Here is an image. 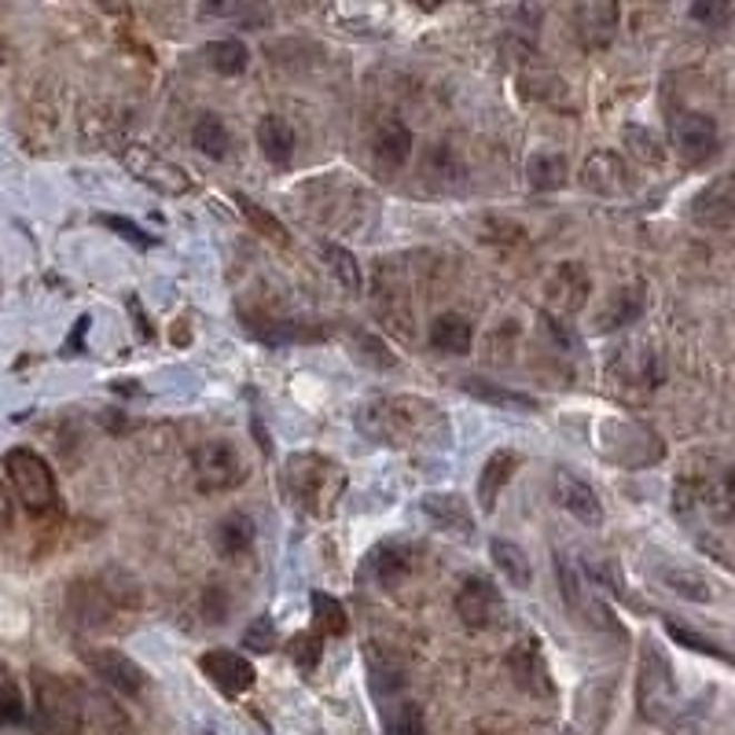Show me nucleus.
<instances>
[{
	"label": "nucleus",
	"instance_id": "nucleus-1",
	"mask_svg": "<svg viewBox=\"0 0 735 735\" xmlns=\"http://www.w3.org/2000/svg\"><path fill=\"white\" fill-rule=\"evenodd\" d=\"M284 493L291 508L312 515V519H328L346 493V471L331 456L295 453L284 467Z\"/></svg>",
	"mask_w": 735,
	"mask_h": 735
},
{
	"label": "nucleus",
	"instance_id": "nucleus-2",
	"mask_svg": "<svg viewBox=\"0 0 735 735\" xmlns=\"http://www.w3.org/2000/svg\"><path fill=\"white\" fill-rule=\"evenodd\" d=\"M636 703H640V714L650 725L666 728V732H688L684 725V706H681V692H677V673H673L666 650L655 640H647L640 647V666H636Z\"/></svg>",
	"mask_w": 735,
	"mask_h": 735
},
{
	"label": "nucleus",
	"instance_id": "nucleus-3",
	"mask_svg": "<svg viewBox=\"0 0 735 735\" xmlns=\"http://www.w3.org/2000/svg\"><path fill=\"white\" fill-rule=\"evenodd\" d=\"M30 692H33V732L38 735H81L86 725V698L67 677H56L48 669L30 673Z\"/></svg>",
	"mask_w": 735,
	"mask_h": 735
},
{
	"label": "nucleus",
	"instance_id": "nucleus-4",
	"mask_svg": "<svg viewBox=\"0 0 735 735\" xmlns=\"http://www.w3.org/2000/svg\"><path fill=\"white\" fill-rule=\"evenodd\" d=\"M360 427L387 445H413L438 430V413L419 397H383L365 405Z\"/></svg>",
	"mask_w": 735,
	"mask_h": 735
},
{
	"label": "nucleus",
	"instance_id": "nucleus-5",
	"mask_svg": "<svg viewBox=\"0 0 735 735\" xmlns=\"http://www.w3.org/2000/svg\"><path fill=\"white\" fill-rule=\"evenodd\" d=\"M556 577H559L563 604L577 622L593 625V629H604V633H622V625L614 622L607 599L599 596V582L588 574V566L582 559L570 556V552H556Z\"/></svg>",
	"mask_w": 735,
	"mask_h": 735
},
{
	"label": "nucleus",
	"instance_id": "nucleus-6",
	"mask_svg": "<svg viewBox=\"0 0 735 735\" xmlns=\"http://www.w3.org/2000/svg\"><path fill=\"white\" fill-rule=\"evenodd\" d=\"M67 614H70V622L86 633H111L129 614V599L122 588H115L111 582L81 577L67 593Z\"/></svg>",
	"mask_w": 735,
	"mask_h": 735
},
{
	"label": "nucleus",
	"instance_id": "nucleus-7",
	"mask_svg": "<svg viewBox=\"0 0 735 735\" xmlns=\"http://www.w3.org/2000/svg\"><path fill=\"white\" fill-rule=\"evenodd\" d=\"M607 383L614 394H622L625 401H644L662 383V360L655 346L647 339H625L618 349H610L607 357Z\"/></svg>",
	"mask_w": 735,
	"mask_h": 735
},
{
	"label": "nucleus",
	"instance_id": "nucleus-8",
	"mask_svg": "<svg viewBox=\"0 0 735 735\" xmlns=\"http://www.w3.org/2000/svg\"><path fill=\"white\" fill-rule=\"evenodd\" d=\"M4 471H8V481L11 489H16V497L22 500V508L30 515H56L59 511V486H56V475L52 467L41 453L33 449H8L4 456Z\"/></svg>",
	"mask_w": 735,
	"mask_h": 735
},
{
	"label": "nucleus",
	"instance_id": "nucleus-9",
	"mask_svg": "<svg viewBox=\"0 0 735 735\" xmlns=\"http://www.w3.org/2000/svg\"><path fill=\"white\" fill-rule=\"evenodd\" d=\"M599 456L618 467H650L666 456V445L647 424L636 419H610L599 427Z\"/></svg>",
	"mask_w": 735,
	"mask_h": 735
},
{
	"label": "nucleus",
	"instance_id": "nucleus-10",
	"mask_svg": "<svg viewBox=\"0 0 735 735\" xmlns=\"http://www.w3.org/2000/svg\"><path fill=\"white\" fill-rule=\"evenodd\" d=\"M191 475L199 493H225L247 478V460L232 441H207L191 453Z\"/></svg>",
	"mask_w": 735,
	"mask_h": 735
},
{
	"label": "nucleus",
	"instance_id": "nucleus-11",
	"mask_svg": "<svg viewBox=\"0 0 735 735\" xmlns=\"http://www.w3.org/2000/svg\"><path fill=\"white\" fill-rule=\"evenodd\" d=\"M588 295H593V276L582 261H563L548 272L545 280V312L548 317H574L588 306Z\"/></svg>",
	"mask_w": 735,
	"mask_h": 735
},
{
	"label": "nucleus",
	"instance_id": "nucleus-12",
	"mask_svg": "<svg viewBox=\"0 0 735 735\" xmlns=\"http://www.w3.org/2000/svg\"><path fill=\"white\" fill-rule=\"evenodd\" d=\"M669 140H673V151H677V159L688 162V166H706L721 151L717 122L709 115H703V111H681L677 118H673Z\"/></svg>",
	"mask_w": 735,
	"mask_h": 735
},
{
	"label": "nucleus",
	"instance_id": "nucleus-13",
	"mask_svg": "<svg viewBox=\"0 0 735 735\" xmlns=\"http://www.w3.org/2000/svg\"><path fill=\"white\" fill-rule=\"evenodd\" d=\"M456 614H460V622L467 629H497L504 622V614H508V604H504L500 588L489 582V577L481 574H471L467 582L460 585V593H456Z\"/></svg>",
	"mask_w": 735,
	"mask_h": 735
},
{
	"label": "nucleus",
	"instance_id": "nucleus-14",
	"mask_svg": "<svg viewBox=\"0 0 735 735\" xmlns=\"http://www.w3.org/2000/svg\"><path fill=\"white\" fill-rule=\"evenodd\" d=\"M122 162H126V170L140 180V185L162 191V196H185V191H191L188 173L180 170L177 162L162 159V155L155 151V148H143V143H129V148L122 151Z\"/></svg>",
	"mask_w": 735,
	"mask_h": 735
},
{
	"label": "nucleus",
	"instance_id": "nucleus-15",
	"mask_svg": "<svg viewBox=\"0 0 735 735\" xmlns=\"http://www.w3.org/2000/svg\"><path fill=\"white\" fill-rule=\"evenodd\" d=\"M81 662L89 666L92 677H100L107 688L118 695H140L143 684H148V673H143L129 655H122L118 647H81Z\"/></svg>",
	"mask_w": 735,
	"mask_h": 735
},
{
	"label": "nucleus",
	"instance_id": "nucleus-16",
	"mask_svg": "<svg viewBox=\"0 0 735 735\" xmlns=\"http://www.w3.org/2000/svg\"><path fill=\"white\" fill-rule=\"evenodd\" d=\"M199 669L207 673V681L213 684L217 692L236 698V695H247L255 688L258 673L250 666L247 655H239V650H228V647H213L207 655L199 658Z\"/></svg>",
	"mask_w": 735,
	"mask_h": 735
},
{
	"label": "nucleus",
	"instance_id": "nucleus-17",
	"mask_svg": "<svg viewBox=\"0 0 735 735\" xmlns=\"http://www.w3.org/2000/svg\"><path fill=\"white\" fill-rule=\"evenodd\" d=\"M582 185L596 196H625L633 188V173H629V162L622 159L618 151H593L582 166Z\"/></svg>",
	"mask_w": 735,
	"mask_h": 735
},
{
	"label": "nucleus",
	"instance_id": "nucleus-18",
	"mask_svg": "<svg viewBox=\"0 0 735 735\" xmlns=\"http://www.w3.org/2000/svg\"><path fill=\"white\" fill-rule=\"evenodd\" d=\"M552 497H556V504L563 511H570L577 523L585 526H604V504H599L596 489L588 486V481H582L577 475L570 471H556V478H552Z\"/></svg>",
	"mask_w": 735,
	"mask_h": 735
},
{
	"label": "nucleus",
	"instance_id": "nucleus-19",
	"mask_svg": "<svg viewBox=\"0 0 735 735\" xmlns=\"http://www.w3.org/2000/svg\"><path fill=\"white\" fill-rule=\"evenodd\" d=\"M622 8L614 0H582L574 8V30L585 48H607L618 33Z\"/></svg>",
	"mask_w": 735,
	"mask_h": 735
},
{
	"label": "nucleus",
	"instance_id": "nucleus-20",
	"mask_svg": "<svg viewBox=\"0 0 735 735\" xmlns=\"http://www.w3.org/2000/svg\"><path fill=\"white\" fill-rule=\"evenodd\" d=\"M508 666H511V677L519 684L523 692L537 695V698H548L552 692V677H548V662H545V650L534 640V636H523L519 644L511 647L508 655Z\"/></svg>",
	"mask_w": 735,
	"mask_h": 735
},
{
	"label": "nucleus",
	"instance_id": "nucleus-21",
	"mask_svg": "<svg viewBox=\"0 0 735 735\" xmlns=\"http://www.w3.org/2000/svg\"><path fill=\"white\" fill-rule=\"evenodd\" d=\"M695 225L714 228V232H732L735 221V185L732 177H717L714 185H706L692 202Z\"/></svg>",
	"mask_w": 735,
	"mask_h": 735
},
{
	"label": "nucleus",
	"instance_id": "nucleus-22",
	"mask_svg": "<svg viewBox=\"0 0 735 735\" xmlns=\"http://www.w3.org/2000/svg\"><path fill=\"white\" fill-rule=\"evenodd\" d=\"M424 511L434 526H441L445 534L460 537V540H471L475 537V515H471V504L460 493H427L424 497Z\"/></svg>",
	"mask_w": 735,
	"mask_h": 735
},
{
	"label": "nucleus",
	"instance_id": "nucleus-23",
	"mask_svg": "<svg viewBox=\"0 0 735 735\" xmlns=\"http://www.w3.org/2000/svg\"><path fill=\"white\" fill-rule=\"evenodd\" d=\"M644 302H647V287H644V284H622V287H614L610 298L604 302V309L596 312L593 331L607 335V331H614V328H625V324H633V320L644 312Z\"/></svg>",
	"mask_w": 735,
	"mask_h": 735
},
{
	"label": "nucleus",
	"instance_id": "nucleus-24",
	"mask_svg": "<svg viewBox=\"0 0 735 735\" xmlns=\"http://www.w3.org/2000/svg\"><path fill=\"white\" fill-rule=\"evenodd\" d=\"M519 453H511V449H500V453H493L489 456V464L481 467V478H478V508L481 511H497V500H500V489L508 486L511 481V475L519 471Z\"/></svg>",
	"mask_w": 735,
	"mask_h": 735
},
{
	"label": "nucleus",
	"instance_id": "nucleus-25",
	"mask_svg": "<svg viewBox=\"0 0 735 735\" xmlns=\"http://www.w3.org/2000/svg\"><path fill=\"white\" fill-rule=\"evenodd\" d=\"M255 537H258V529H255V523H250V515H244V511L225 515V519L213 526V548L221 559L247 556V552L255 548Z\"/></svg>",
	"mask_w": 735,
	"mask_h": 735
},
{
	"label": "nucleus",
	"instance_id": "nucleus-26",
	"mask_svg": "<svg viewBox=\"0 0 735 735\" xmlns=\"http://www.w3.org/2000/svg\"><path fill=\"white\" fill-rule=\"evenodd\" d=\"M475 342V324L460 312H441L430 324V346L445 357H464Z\"/></svg>",
	"mask_w": 735,
	"mask_h": 735
},
{
	"label": "nucleus",
	"instance_id": "nucleus-27",
	"mask_svg": "<svg viewBox=\"0 0 735 735\" xmlns=\"http://www.w3.org/2000/svg\"><path fill=\"white\" fill-rule=\"evenodd\" d=\"M408 570H413V552L401 548V545H383V548L371 552L368 563H365V574L379 588H394Z\"/></svg>",
	"mask_w": 735,
	"mask_h": 735
},
{
	"label": "nucleus",
	"instance_id": "nucleus-28",
	"mask_svg": "<svg viewBox=\"0 0 735 735\" xmlns=\"http://www.w3.org/2000/svg\"><path fill=\"white\" fill-rule=\"evenodd\" d=\"M258 148H261V155H265L269 162L287 166V162L295 159V129L287 126L280 115L261 118V126H258Z\"/></svg>",
	"mask_w": 735,
	"mask_h": 735
},
{
	"label": "nucleus",
	"instance_id": "nucleus-29",
	"mask_svg": "<svg viewBox=\"0 0 735 735\" xmlns=\"http://www.w3.org/2000/svg\"><path fill=\"white\" fill-rule=\"evenodd\" d=\"M489 556H493V563H497L500 577L511 588H529V582H534V566H529L526 552L519 545H511V540H493Z\"/></svg>",
	"mask_w": 735,
	"mask_h": 735
},
{
	"label": "nucleus",
	"instance_id": "nucleus-30",
	"mask_svg": "<svg viewBox=\"0 0 735 735\" xmlns=\"http://www.w3.org/2000/svg\"><path fill=\"white\" fill-rule=\"evenodd\" d=\"M371 148H376V159L383 166L397 170V166H405V159L413 155V132H408L401 122H383L376 129V140H371Z\"/></svg>",
	"mask_w": 735,
	"mask_h": 735
},
{
	"label": "nucleus",
	"instance_id": "nucleus-31",
	"mask_svg": "<svg viewBox=\"0 0 735 735\" xmlns=\"http://www.w3.org/2000/svg\"><path fill=\"white\" fill-rule=\"evenodd\" d=\"M464 394H471V397H478V401H486V405L519 408V413H534V408H540L537 397L519 394V390H511V387H500V383H489V379H464Z\"/></svg>",
	"mask_w": 735,
	"mask_h": 735
},
{
	"label": "nucleus",
	"instance_id": "nucleus-32",
	"mask_svg": "<svg viewBox=\"0 0 735 735\" xmlns=\"http://www.w3.org/2000/svg\"><path fill=\"white\" fill-rule=\"evenodd\" d=\"M309 607H312V633H317L320 640H328V636H346V633H349V614H346V607H342L335 596L312 593Z\"/></svg>",
	"mask_w": 735,
	"mask_h": 735
},
{
	"label": "nucleus",
	"instance_id": "nucleus-33",
	"mask_svg": "<svg viewBox=\"0 0 735 735\" xmlns=\"http://www.w3.org/2000/svg\"><path fill=\"white\" fill-rule=\"evenodd\" d=\"M383 732L387 735H427L424 706L413 698H397V703L383 706Z\"/></svg>",
	"mask_w": 735,
	"mask_h": 735
},
{
	"label": "nucleus",
	"instance_id": "nucleus-34",
	"mask_svg": "<svg viewBox=\"0 0 735 735\" xmlns=\"http://www.w3.org/2000/svg\"><path fill=\"white\" fill-rule=\"evenodd\" d=\"M526 180L534 191H556L566 185V159L559 151H537L526 162Z\"/></svg>",
	"mask_w": 735,
	"mask_h": 735
},
{
	"label": "nucleus",
	"instance_id": "nucleus-35",
	"mask_svg": "<svg viewBox=\"0 0 735 735\" xmlns=\"http://www.w3.org/2000/svg\"><path fill=\"white\" fill-rule=\"evenodd\" d=\"M191 148L210 155V159H225L232 140H228V129L217 115H202L196 126H191Z\"/></svg>",
	"mask_w": 735,
	"mask_h": 735
},
{
	"label": "nucleus",
	"instance_id": "nucleus-36",
	"mask_svg": "<svg viewBox=\"0 0 735 735\" xmlns=\"http://www.w3.org/2000/svg\"><path fill=\"white\" fill-rule=\"evenodd\" d=\"M0 725H27V698L8 662H0Z\"/></svg>",
	"mask_w": 735,
	"mask_h": 735
},
{
	"label": "nucleus",
	"instance_id": "nucleus-37",
	"mask_svg": "<svg viewBox=\"0 0 735 735\" xmlns=\"http://www.w3.org/2000/svg\"><path fill=\"white\" fill-rule=\"evenodd\" d=\"M320 258H324V265H328L331 276L346 287L349 295H360V287H365V280H360V265H357V258L349 255L346 247H339V244H320Z\"/></svg>",
	"mask_w": 735,
	"mask_h": 735
},
{
	"label": "nucleus",
	"instance_id": "nucleus-38",
	"mask_svg": "<svg viewBox=\"0 0 735 735\" xmlns=\"http://www.w3.org/2000/svg\"><path fill=\"white\" fill-rule=\"evenodd\" d=\"M207 59H210V67L217 70V75L236 78V75H244V70H247L250 52H247V44H244V41L225 38V41L207 44Z\"/></svg>",
	"mask_w": 735,
	"mask_h": 735
},
{
	"label": "nucleus",
	"instance_id": "nucleus-39",
	"mask_svg": "<svg viewBox=\"0 0 735 735\" xmlns=\"http://www.w3.org/2000/svg\"><path fill=\"white\" fill-rule=\"evenodd\" d=\"M625 148H629V155L636 162L644 166H662V159H666V151H662L658 137L644 126H629L625 129Z\"/></svg>",
	"mask_w": 735,
	"mask_h": 735
},
{
	"label": "nucleus",
	"instance_id": "nucleus-40",
	"mask_svg": "<svg viewBox=\"0 0 735 735\" xmlns=\"http://www.w3.org/2000/svg\"><path fill=\"white\" fill-rule=\"evenodd\" d=\"M236 207L244 210V217L258 228L261 236H269L272 244H287V228H284L280 221H276V217H272L269 210H261L250 196H244V191H236Z\"/></svg>",
	"mask_w": 735,
	"mask_h": 735
},
{
	"label": "nucleus",
	"instance_id": "nucleus-41",
	"mask_svg": "<svg viewBox=\"0 0 735 735\" xmlns=\"http://www.w3.org/2000/svg\"><path fill=\"white\" fill-rule=\"evenodd\" d=\"M519 86L526 96H534V100H548V103L566 100V81L559 75H548V70H529V75H523Z\"/></svg>",
	"mask_w": 735,
	"mask_h": 735
},
{
	"label": "nucleus",
	"instance_id": "nucleus-42",
	"mask_svg": "<svg viewBox=\"0 0 735 735\" xmlns=\"http://www.w3.org/2000/svg\"><path fill=\"white\" fill-rule=\"evenodd\" d=\"M662 577H666V585L684 599H695V604H709V599H714V585L703 582V577L692 570H662Z\"/></svg>",
	"mask_w": 735,
	"mask_h": 735
},
{
	"label": "nucleus",
	"instance_id": "nucleus-43",
	"mask_svg": "<svg viewBox=\"0 0 735 735\" xmlns=\"http://www.w3.org/2000/svg\"><path fill=\"white\" fill-rule=\"evenodd\" d=\"M287 650H291V662L298 669H306V673H312L317 669V662H320V655H324V640L317 633H298L291 644H287Z\"/></svg>",
	"mask_w": 735,
	"mask_h": 735
},
{
	"label": "nucleus",
	"instance_id": "nucleus-44",
	"mask_svg": "<svg viewBox=\"0 0 735 735\" xmlns=\"http://www.w3.org/2000/svg\"><path fill=\"white\" fill-rule=\"evenodd\" d=\"M732 16H735V8L728 4V0H706V4L698 0V4H692V19L706 22L709 30H725Z\"/></svg>",
	"mask_w": 735,
	"mask_h": 735
},
{
	"label": "nucleus",
	"instance_id": "nucleus-45",
	"mask_svg": "<svg viewBox=\"0 0 735 735\" xmlns=\"http://www.w3.org/2000/svg\"><path fill=\"white\" fill-rule=\"evenodd\" d=\"M280 644V636H276V625H272V618H255V625L247 629V636H244V647H250L255 655H269V650Z\"/></svg>",
	"mask_w": 735,
	"mask_h": 735
},
{
	"label": "nucleus",
	"instance_id": "nucleus-46",
	"mask_svg": "<svg viewBox=\"0 0 735 735\" xmlns=\"http://www.w3.org/2000/svg\"><path fill=\"white\" fill-rule=\"evenodd\" d=\"M666 633L677 640L681 647H688V650H695V655H714V658H725V650H721L714 640H706V636H698V633H692V629H684V625H666Z\"/></svg>",
	"mask_w": 735,
	"mask_h": 735
},
{
	"label": "nucleus",
	"instance_id": "nucleus-47",
	"mask_svg": "<svg viewBox=\"0 0 735 735\" xmlns=\"http://www.w3.org/2000/svg\"><path fill=\"white\" fill-rule=\"evenodd\" d=\"M100 225H107V228H111V232H118V236H122V239H129L132 247H151V244H155V239H151L148 232H143L140 225H132L129 217H115V213H103V217H100Z\"/></svg>",
	"mask_w": 735,
	"mask_h": 735
},
{
	"label": "nucleus",
	"instance_id": "nucleus-48",
	"mask_svg": "<svg viewBox=\"0 0 735 735\" xmlns=\"http://www.w3.org/2000/svg\"><path fill=\"white\" fill-rule=\"evenodd\" d=\"M360 349H365V360H371L376 368H394L397 365V357L390 354L387 346H383V339H376V335H365V339H360Z\"/></svg>",
	"mask_w": 735,
	"mask_h": 735
},
{
	"label": "nucleus",
	"instance_id": "nucleus-49",
	"mask_svg": "<svg viewBox=\"0 0 735 735\" xmlns=\"http://www.w3.org/2000/svg\"><path fill=\"white\" fill-rule=\"evenodd\" d=\"M11 519H16V500H11V489L8 481L0 478V529H8Z\"/></svg>",
	"mask_w": 735,
	"mask_h": 735
},
{
	"label": "nucleus",
	"instance_id": "nucleus-50",
	"mask_svg": "<svg viewBox=\"0 0 735 735\" xmlns=\"http://www.w3.org/2000/svg\"><path fill=\"white\" fill-rule=\"evenodd\" d=\"M89 324H92L89 317L78 320V328H75V335H70V342H67V354H75V349L81 346V339H86V331H89Z\"/></svg>",
	"mask_w": 735,
	"mask_h": 735
}]
</instances>
